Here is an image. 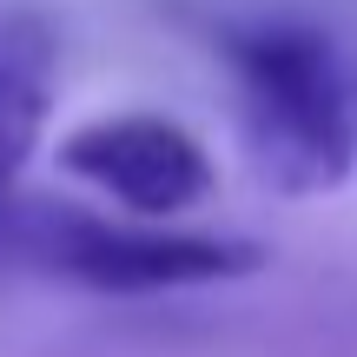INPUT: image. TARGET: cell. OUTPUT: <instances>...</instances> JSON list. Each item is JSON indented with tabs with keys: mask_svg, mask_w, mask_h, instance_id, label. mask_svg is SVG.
Segmentation results:
<instances>
[{
	"mask_svg": "<svg viewBox=\"0 0 357 357\" xmlns=\"http://www.w3.org/2000/svg\"><path fill=\"white\" fill-rule=\"evenodd\" d=\"M258 172L278 192H331L351 159V86L337 40L298 13H258L218 33Z\"/></svg>",
	"mask_w": 357,
	"mask_h": 357,
	"instance_id": "6da1fadb",
	"label": "cell"
},
{
	"mask_svg": "<svg viewBox=\"0 0 357 357\" xmlns=\"http://www.w3.org/2000/svg\"><path fill=\"white\" fill-rule=\"evenodd\" d=\"M13 252L40 258L47 271L106 298H153V291H199V284H238L271 265V252L238 231H185L146 225V218H100L79 205H40L26 218H0Z\"/></svg>",
	"mask_w": 357,
	"mask_h": 357,
	"instance_id": "7a4b0ae2",
	"label": "cell"
},
{
	"mask_svg": "<svg viewBox=\"0 0 357 357\" xmlns=\"http://www.w3.org/2000/svg\"><path fill=\"white\" fill-rule=\"evenodd\" d=\"M53 166L79 178L86 192H100L106 205H119L126 218L146 225H172L192 218L218 192V159L185 119L172 113H93L79 126L60 132Z\"/></svg>",
	"mask_w": 357,
	"mask_h": 357,
	"instance_id": "3957f363",
	"label": "cell"
},
{
	"mask_svg": "<svg viewBox=\"0 0 357 357\" xmlns=\"http://www.w3.org/2000/svg\"><path fill=\"white\" fill-rule=\"evenodd\" d=\"M47 113H53V33L26 13H0V218L13 212V185L47 139Z\"/></svg>",
	"mask_w": 357,
	"mask_h": 357,
	"instance_id": "277c9868",
	"label": "cell"
},
{
	"mask_svg": "<svg viewBox=\"0 0 357 357\" xmlns=\"http://www.w3.org/2000/svg\"><path fill=\"white\" fill-rule=\"evenodd\" d=\"M351 159H357V86H351Z\"/></svg>",
	"mask_w": 357,
	"mask_h": 357,
	"instance_id": "5b68a950",
	"label": "cell"
}]
</instances>
